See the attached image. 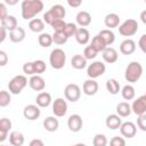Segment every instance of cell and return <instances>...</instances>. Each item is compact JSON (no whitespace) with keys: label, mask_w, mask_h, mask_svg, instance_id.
Returning a JSON list of instances; mask_svg holds the SVG:
<instances>
[{"label":"cell","mask_w":146,"mask_h":146,"mask_svg":"<svg viewBox=\"0 0 146 146\" xmlns=\"http://www.w3.org/2000/svg\"><path fill=\"white\" fill-rule=\"evenodd\" d=\"M21 9L23 19L31 21L34 18L35 15L42 11L43 2L41 0H24L21 3Z\"/></svg>","instance_id":"6da1fadb"},{"label":"cell","mask_w":146,"mask_h":146,"mask_svg":"<svg viewBox=\"0 0 146 146\" xmlns=\"http://www.w3.org/2000/svg\"><path fill=\"white\" fill-rule=\"evenodd\" d=\"M143 74V66L139 62H131L128 64V66L125 67L124 71V79L130 82V83H135L137 82Z\"/></svg>","instance_id":"7a4b0ae2"},{"label":"cell","mask_w":146,"mask_h":146,"mask_svg":"<svg viewBox=\"0 0 146 146\" xmlns=\"http://www.w3.org/2000/svg\"><path fill=\"white\" fill-rule=\"evenodd\" d=\"M66 15V10L62 5H54L51 6V8L49 10H47L43 14V22H46L47 24L51 25L57 19H64Z\"/></svg>","instance_id":"3957f363"},{"label":"cell","mask_w":146,"mask_h":146,"mask_svg":"<svg viewBox=\"0 0 146 146\" xmlns=\"http://www.w3.org/2000/svg\"><path fill=\"white\" fill-rule=\"evenodd\" d=\"M49 64L55 70H60L66 64V54L60 48H55L49 55Z\"/></svg>","instance_id":"277c9868"},{"label":"cell","mask_w":146,"mask_h":146,"mask_svg":"<svg viewBox=\"0 0 146 146\" xmlns=\"http://www.w3.org/2000/svg\"><path fill=\"white\" fill-rule=\"evenodd\" d=\"M29 81H27V78L25 75H15L8 83V89H9V92L13 94V95H19L22 92V90L27 86Z\"/></svg>","instance_id":"5b68a950"},{"label":"cell","mask_w":146,"mask_h":146,"mask_svg":"<svg viewBox=\"0 0 146 146\" xmlns=\"http://www.w3.org/2000/svg\"><path fill=\"white\" fill-rule=\"evenodd\" d=\"M138 31V22L132 18L125 19L119 25V33L123 36H132Z\"/></svg>","instance_id":"8992f818"},{"label":"cell","mask_w":146,"mask_h":146,"mask_svg":"<svg viewBox=\"0 0 146 146\" xmlns=\"http://www.w3.org/2000/svg\"><path fill=\"white\" fill-rule=\"evenodd\" d=\"M106 71V66L103 62L100 60H95L91 64L88 65L87 67V75L89 76V79H97L99 76H102Z\"/></svg>","instance_id":"52a82bcc"},{"label":"cell","mask_w":146,"mask_h":146,"mask_svg":"<svg viewBox=\"0 0 146 146\" xmlns=\"http://www.w3.org/2000/svg\"><path fill=\"white\" fill-rule=\"evenodd\" d=\"M65 99L72 103H75L81 97V89L76 83H68L64 89Z\"/></svg>","instance_id":"ba28073f"},{"label":"cell","mask_w":146,"mask_h":146,"mask_svg":"<svg viewBox=\"0 0 146 146\" xmlns=\"http://www.w3.org/2000/svg\"><path fill=\"white\" fill-rule=\"evenodd\" d=\"M52 113L56 117H63L67 113V103L64 98H56L52 102Z\"/></svg>","instance_id":"9c48e42d"},{"label":"cell","mask_w":146,"mask_h":146,"mask_svg":"<svg viewBox=\"0 0 146 146\" xmlns=\"http://www.w3.org/2000/svg\"><path fill=\"white\" fill-rule=\"evenodd\" d=\"M131 112L135 113L137 116L146 114V96L143 95L133 100V103L130 105Z\"/></svg>","instance_id":"30bf717a"},{"label":"cell","mask_w":146,"mask_h":146,"mask_svg":"<svg viewBox=\"0 0 146 146\" xmlns=\"http://www.w3.org/2000/svg\"><path fill=\"white\" fill-rule=\"evenodd\" d=\"M40 115H41V110L39 106H36L34 104L26 105L23 110V116L29 121L38 120L40 117Z\"/></svg>","instance_id":"8fae6325"},{"label":"cell","mask_w":146,"mask_h":146,"mask_svg":"<svg viewBox=\"0 0 146 146\" xmlns=\"http://www.w3.org/2000/svg\"><path fill=\"white\" fill-rule=\"evenodd\" d=\"M119 129H120L121 135L123 137H125V138H132L137 133V127H136V124L133 122H130V121L122 122Z\"/></svg>","instance_id":"7c38bea8"},{"label":"cell","mask_w":146,"mask_h":146,"mask_svg":"<svg viewBox=\"0 0 146 146\" xmlns=\"http://www.w3.org/2000/svg\"><path fill=\"white\" fill-rule=\"evenodd\" d=\"M83 125V121L82 117L79 114H72L70 115L68 120H67V127L70 129V131L72 132H79L82 129Z\"/></svg>","instance_id":"4fadbf2b"},{"label":"cell","mask_w":146,"mask_h":146,"mask_svg":"<svg viewBox=\"0 0 146 146\" xmlns=\"http://www.w3.org/2000/svg\"><path fill=\"white\" fill-rule=\"evenodd\" d=\"M29 86L34 91H42L46 88V81L41 75H32L29 80Z\"/></svg>","instance_id":"5bb4252c"},{"label":"cell","mask_w":146,"mask_h":146,"mask_svg":"<svg viewBox=\"0 0 146 146\" xmlns=\"http://www.w3.org/2000/svg\"><path fill=\"white\" fill-rule=\"evenodd\" d=\"M82 91L84 95L87 96H94L97 94L98 91V83L96 80H92V79H88L83 82V86H82Z\"/></svg>","instance_id":"9a60e30c"},{"label":"cell","mask_w":146,"mask_h":146,"mask_svg":"<svg viewBox=\"0 0 146 146\" xmlns=\"http://www.w3.org/2000/svg\"><path fill=\"white\" fill-rule=\"evenodd\" d=\"M25 36H26V32L22 26H17L16 29H14L13 31L9 32V39L14 43L22 42L25 39Z\"/></svg>","instance_id":"2e32d148"},{"label":"cell","mask_w":146,"mask_h":146,"mask_svg":"<svg viewBox=\"0 0 146 146\" xmlns=\"http://www.w3.org/2000/svg\"><path fill=\"white\" fill-rule=\"evenodd\" d=\"M102 57L104 59L105 63L107 64H113L119 58V55H117V51L113 48V47H107L103 52H102Z\"/></svg>","instance_id":"e0dca14e"},{"label":"cell","mask_w":146,"mask_h":146,"mask_svg":"<svg viewBox=\"0 0 146 146\" xmlns=\"http://www.w3.org/2000/svg\"><path fill=\"white\" fill-rule=\"evenodd\" d=\"M74 38L79 44H87L90 40V33L86 27H78Z\"/></svg>","instance_id":"ac0fdd59"},{"label":"cell","mask_w":146,"mask_h":146,"mask_svg":"<svg viewBox=\"0 0 146 146\" xmlns=\"http://www.w3.org/2000/svg\"><path fill=\"white\" fill-rule=\"evenodd\" d=\"M35 105L39 107H48L51 104V95L47 91H41L35 97Z\"/></svg>","instance_id":"d6986e66"},{"label":"cell","mask_w":146,"mask_h":146,"mask_svg":"<svg viewBox=\"0 0 146 146\" xmlns=\"http://www.w3.org/2000/svg\"><path fill=\"white\" fill-rule=\"evenodd\" d=\"M136 50V42L132 39H125L120 44V51L123 55H131Z\"/></svg>","instance_id":"ffe728a7"},{"label":"cell","mask_w":146,"mask_h":146,"mask_svg":"<svg viewBox=\"0 0 146 146\" xmlns=\"http://www.w3.org/2000/svg\"><path fill=\"white\" fill-rule=\"evenodd\" d=\"M75 19H76L78 25H80L81 27H86V26L90 25V23H91V15L86 10H81L76 14Z\"/></svg>","instance_id":"44dd1931"},{"label":"cell","mask_w":146,"mask_h":146,"mask_svg":"<svg viewBox=\"0 0 146 146\" xmlns=\"http://www.w3.org/2000/svg\"><path fill=\"white\" fill-rule=\"evenodd\" d=\"M121 123H122V119H121L119 115H116V114H110V115L106 117V120H105L106 127H107L108 129H111V130H116V129H119L120 125H121Z\"/></svg>","instance_id":"7402d4cb"},{"label":"cell","mask_w":146,"mask_h":146,"mask_svg":"<svg viewBox=\"0 0 146 146\" xmlns=\"http://www.w3.org/2000/svg\"><path fill=\"white\" fill-rule=\"evenodd\" d=\"M42 124H43V128L49 132H55L59 127V122L56 116H47L43 120Z\"/></svg>","instance_id":"603a6c76"},{"label":"cell","mask_w":146,"mask_h":146,"mask_svg":"<svg viewBox=\"0 0 146 146\" xmlns=\"http://www.w3.org/2000/svg\"><path fill=\"white\" fill-rule=\"evenodd\" d=\"M104 23H105V26L108 27V30L117 27L120 25V16L117 14H114V13L107 14L104 18Z\"/></svg>","instance_id":"cb8c5ba5"},{"label":"cell","mask_w":146,"mask_h":146,"mask_svg":"<svg viewBox=\"0 0 146 146\" xmlns=\"http://www.w3.org/2000/svg\"><path fill=\"white\" fill-rule=\"evenodd\" d=\"M24 141H25V138L21 131L15 130L9 133V143L11 146H22Z\"/></svg>","instance_id":"d4e9b609"},{"label":"cell","mask_w":146,"mask_h":146,"mask_svg":"<svg viewBox=\"0 0 146 146\" xmlns=\"http://www.w3.org/2000/svg\"><path fill=\"white\" fill-rule=\"evenodd\" d=\"M131 114V107L128 102H121L116 105V115L120 117H127Z\"/></svg>","instance_id":"484cf974"},{"label":"cell","mask_w":146,"mask_h":146,"mask_svg":"<svg viewBox=\"0 0 146 146\" xmlns=\"http://www.w3.org/2000/svg\"><path fill=\"white\" fill-rule=\"evenodd\" d=\"M71 65H72V67L75 68V70H83V68L87 66V59H86L82 55L76 54V55H74V56L72 57V59H71Z\"/></svg>","instance_id":"4316f807"},{"label":"cell","mask_w":146,"mask_h":146,"mask_svg":"<svg viewBox=\"0 0 146 146\" xmlns=\"http://www.w3.org/2000/svg\"><path fill=\"white\" fill-rule=\"evenodd\" d=\"M98 35L104 40V42L106 43L107 47H110V46L115 41V34H114V32H113L112 30L104 29V30H102V31L98 33Z\"/></svg>","instance_id":"83f0119b"},{"label":"cell","mask_w":146,"mask_h":146,"mask_svg":"<svg viewBox=\"0 0 146 146\" xmlns=\"http://www.w3.org/2000/svg\"><path fill=\"white\" fill-rule=\"evenodd\" d=\"M29 29L34 33H42L44 30V22L40 18H33L29 22Z\"/></svg>","instance_id":"f1b7e54d"},{"label":"cell","mask_w":146,"mask_h":146,"mask_svg":"<svg viewBox=\"0 0 146 146\" xmlns=\"http://www.w3.org/2000/svg\"><path fill=\"white\" fill-rule=\"evenodd\" d=\"M1 26L6 29V31H13L14 29H16L18 26L17 24V19L15 16L13 15H8L3 21H1Z\"/></svg>","instance_id":"f546056e"},{"label":"cell","mask_w":146,"mask_h":146,"mask_svg":"<svg viewBox=\"0 0 146 146\" xmlns=\"http://www.w3.org/2000/svg\"><path fill=\"white\" fill-rule=\"evenodd\" d=\"M106 90L111 94V95H117L121 90V86L117 80L115 79H108L106 81Z\"/></svg>","instance_id":"4dcf8cb0"},{"label":"cell","mask_w":146,"mask_h":146,"mask_svg":"<svg viewBox=\"0 0 146 146\" xmlns=\"http://www.w3.org/2000/svg\"><path fill=\"white\" fill-rule=\"evenodd\" d=\"M120 91H121L122 98L124 100H132L136 96V90H135L133 86H131V84H125Z\"/></svg>","instance_id":"1f68e13d"},{"label":"cell","mask_w":146,"mask_h":146,"mask_svg":"<svg viewBox=\"0 0 146 146\" xmlns=\"http://www.w3.org/2000/svg\"><path fill=\"white\" fill-rule=\"evenodd\" d=\"M90 46H92L97 52H103V51L107 48L106 43L104 42V40H103L98 34L95 35V36L91 39V44H90Z\"/></svg>","instance_id":"d6a6232c"},{"label":"cell","mask_w":146,"mask_h":146,"mask_svg":"<svg viewBox=\"0 0 146 146\" xmlns=\"http://www.w3.org/2000/svg\"><path fill=\"white\" fill-rule=\"evenodd\" d=\"M38 42H39V44H40L41 47L48 48V47H50L51 43H52V36H51V34H49V33L42 32V33H40V35L38 36Z\"/></svg>","instance_id":"836d02e7"},{"label":"cell","mask_w":146,"mask_h":146,"mask_svg":"<svg viewBox=\"0 0 146 146\" xmlns=\"http://www.w3.org/2000/svg\"><path fill=\"white\" fill-rule=\"evenodd\" d=\"M32 63H33V68H34L35 75L42 74V73L46 71V68H47V64H46L42 59H36V60H34V62H32Z\"/></svg>","instance_id":"e575fe53"},{"label":"cell","mask_w":146,"mask_h":146,"mask_svg":"<svg viewBox=\"0 0 146 146\" xmlns=\"http://www.w3.org/2000/svg\"><path fill=\"white\" fill-rule=\"evenodd\" d=\"M11 96L10 92L7 90H0V107H6L10 104Z\"/></svg>","instance_id":"d590c367"},{"label":"cell","mask_w":146,"mask_h":146,"mask_svg":"<svg viewBox=\"0 0 146 146\" xmlns=\"http://www.w3.org/2000/svg\"><path fill=\"white\" fill-rule=\"evenodd\" d=\"M76 30H78L76 24H74V23H66V25H65V29H64L63 33H64V35L68 39V38H71V36H74V35H75Z\"/></svg>","instance_id":"8d00e7d4"},{"label":"cell","mask_w":146,"mask_h":146,"mask_svg":"<svg viewBox=\"0 0 146 146\" xmlns=\"http://www.w3.org/2000/svg\"><path fill=\"white\" fill-rule=\"evenodd\" d=\"M97 55H98V52L95 50V48H94L92 46H87V47L84 48V50H83V55H82V56H83L87 60H89V59H95Z\"/></svg>","instance_id":"74e56055"},{"label":"cell","mask_w":146,"mask_h":146,"mask_svg":"<svg viewBox=\"0 0 146 146\" xmlns=\"http://www.w3.org/2000/svg\"><path fill=\"white\" fill-rule=\"evenodd\" d=\"M92 145L94 146H106L107 145V138L103 133H97L95 135L92 139Z\"/></svg>","instance_id":"f35d334b"},{"label":"cell","mask_w":146,"mask_h":146,"mask_svg":"<svg viewBox=\"0 0 146 146\" xmlns=\"http://www.w3.org/2000/svg\"><path fill=\"white\" fill-rule=\"evenodd\" d=\"M52 36V42H55L56 44H64L67 42V38L64 35L63 32H54V34L51 35Z\"/></svg>","instance_id":"ab89813d"},{"label":"cell","mask_w":146,"mask_h":146,"mask_svg":"<svg viewBox=\"0 0 146 146\" xmlns=\"http://www.w3.org/2000/svg\"><path fill=\"white\" fill-rule=\"evenodd\" d=\"M11 121L8 119V117H2L0 119V131L1 132H5V133H8L9 130L11 129Z\"/></svg>","instance_id":"60d3db41"},{"label":"cell","mask_w":146,"mask_h":146,"mask_svg":"<svg viewBox=\"0 0 146 146\" xmlns=\"http://www.w3.org/2000/svg\"><path fill=\"white\" fill-rule=\"evenodd\" d=\"M65 25H66V22L64 19H57L50 26L52 27L54 32H63L64 29H65Z\"/></svg>","instance_id":"b9f144b4"},{"label":"cell","mask_w":146,"mask_h":146,"mask_svg":"<svg viewBox=\"0 0 146 146\" xmlns=\"http://www.w3.org/2000/svg\"><path fill=\"white\" fill-rule=\"evenodd\" d=\"M22 68H23V73H24L25 75H30V76L35 75L34 68H33V63H32V62H26V63L23 65Z\"/></svg>","instance_id":"7bdbcfd3"},{"label":"cell","mask_w":146,"mask_h":146,"mask_svg":"<svg viewBox=\"0 0 146 146\" xmlns=\"http://www.w3.org/2000/svg\"><path fill=\"white\" fill-rule=\"evenodd\" d=\"M110 146H125V140L123 137L115 136L110 140Z\"/></svg>","instance_id":"ee69618b"},{"label":"cell","mask_w":146,"mask_h":146,"mask_svg":"<svg viewBox=\"0 0 146 146\" xmlns=\"http://www.w3.org/2000/svg\"><path fill=\"white\" fill-rule=\"evenodd\" d=\"M137 125L140 130L143 131H146V114H143V115H139L138 119H137Z\"/></svg>","instance_id":"f6af8a7d"},{"label":"cell","mask_w":146,"mask_h":146,"mask_svg":"<svg viewBox=\"0 0 146 146\" xmlns=\"http://www.w3.org/2000/svg\"><path fill=\"white\" fill-rule=\"evenodd\" d=\"M8 54L5 50H0V66H5L8 63Z\"/></svg>","instance_id":"bcb514c9"},{"label":"cell","mask_w":146,"mask_h":146,"mask_svg":"<svg viewBox=\"0 0 146 146\" xmlns=\"http://www.w3.org/2000/svg\"><path fill=\"white\" fill-rule=\"evenodd\" d=\"M8 16V11H7V7L3 2H0V22L3 21L6 17Z\"/></svg>","instance_id":"7dc6e473"},{"label":"cell","mask_w":146,"mask_h":146,"mask_svg":"<svg viewBox=\"0 0 146 146\" xmlns=\"http://www.w3.org/2000/svg\"><path fill=\"white\" fill-rule=\"evenodd\" d=\"M138 46L143 52H146V34H143L138 41Z\"/></svg>","instance_id":"c3c4849f"},{"label":"cell","mask_w":146,"mask_h":146,"mask_svg":"<svg viewBox=\"0 0 146 146\" xmlns=\"http://www.w3.org/2000/svg\"><path fill=\"white\" fill-rule=\"evenodd\" d=\"M67 5L70 7H73V8H76V7H80L82 5V1L81 0H67Z\"/></svg>","instance_id":"681fc988"},{"label":"cell","mask_w":146,"mask_h":146,"mask_svg":"<svg viewBox=\"0 0 146 146\" xmlns=\"http://www.w3.org/2000/svg\"><path fill=\"white\" fill-rule=\"evenodd\" d=\"M29 146H44V143L39 139V138H35V139H32L29 144Z\"/></svg>","instance_id":"f907efd6"},{"label":"cell","mask_w":146,"mask_h":146,"mask_svg":"<svg viewBox=\"0 0 146 146\" xmlns=\"http://www.w3.org/2000/svg\"><path fill=\"white\" fill-rule=\"evenodd\" d=\"M6 38H7V31L5 27H2L0 25V42H3Z\"/></svg>","instance_id":"816d5d0a"},{"label":"cell","mask_w":146,"mask_h":146,"mask_svg":"<svg viewBox=\"0 0 146 146\" xmlns=\"http://www.w3.org/2000/svg\"><path fill=\"white\" fill-rule=\"evenodd\" d=\"M7 137H8V133H5V132H1L0 131V143L5 141L7 139Z\"/></svg>","instance_id":"f5cc1de1"},{"label":"cell","mask_w":146,"mask_h":146,"mask_svg":"<svg viewBox=\"0 0 146 146\" xmlns=\"http://www.w3.org/2000/svg\"><path fill=\"white\" fill-rule=\"evenodd\" d=\"M140 18H141V22H143L144 24H146V10L141 11V14H140Z\"/></svg>","instance_id":"db71d44e"},{"label":"cell","mask_w":146,"mask_h":146,"mask_svg":"<svg viewBox=\"0 0 146 146\" xmlns=\"http://www.w3.org/2000/svg\"><path fill=\"white\" fill-rule=\"evenodd\" d=\"M6 3H8V5H15V3H17V1H9V0H7Z\"/></svg>","instance_id":"11a10c76"},{"label":"cell","mask_w":146,"mask_h":146,"mask_svg":"<svg viewBox=\"0 0 146 146\" xmlns=\"http://www.w3.org/2000/svg\"><path fill=\"white\" fill-rule=\"evenodd\" d=\"M72 146H87V145L82 144V143H79V144H75V145H72Z\"/></svg>","instance_id":"9f6ffc18"},{"label":"cell","mask_w":146,"mask_h":146,"mask_svg":"<svg viewBox=\"0 0 146 146\" xmlns=\"http://www.w3.org/2000/svg\"><path fill=\"white\" fill-rule=\"evenodd\" d=\"M0 146H11V145H0Z\"/></svg>","instance_id":"6f0895ef"},{"label":"cell","mask_w":146,"mask_h":146,"mask_svg":"<svg viewBox=\"0 0 146 146\" xmlns=\"http://www.w3.org/2000/svg\"><path fill=\"white\" fill-rule=\"evenodd\" d=\"M0 43H1V42H0Z\"/></svg>","instance_id":"680465c9"}]
</instances>
